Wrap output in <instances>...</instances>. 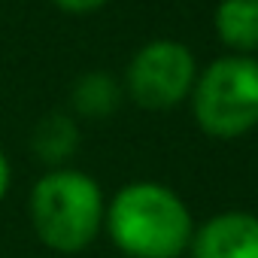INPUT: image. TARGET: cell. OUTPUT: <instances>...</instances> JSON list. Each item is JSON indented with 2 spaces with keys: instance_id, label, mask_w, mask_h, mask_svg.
Returning <instances> with one entry per match:
<instances>
[{
  "instance_id": "6da1fadb",
  "label": "cell",
  "mask_w": 258,
  "mask_h": 258,
  "mask_svg": "<svg viewBox=\"0 0 258 258\" xmlns=\"http://www.w3.org/2000/svg\"><path fill=\"white\" fill-rule=\"evenodd\" d=\"M103 231L127 258H182L195 234V219L170 185L137 179L121 185L106 204Z\"/></svg>"
},
{
  "instance_id": "7a4b0ae2",
  "label": "cell",
  "mask_w": 258,
  "mask_h": 258,
  "mask_svg": "<svg viewBox=\"0 0 258 258\" xmlns=\"http://www.w3.org/2000/svg\"><path fill=\"white\" fill-rule=\"evenodd\" d=\"M28 210L40 243L73 255L88 249L103 231L106 198L91 173L76 167H52L34 182Z\"/></svg>"
},
{
  "instance_id": "277c9868",
  "label": "cell",
  "mask_w": 258,
  "mask_h": 258,
  "mask_svg": "<svg viewBox=\"0 0 258 258\" xmlns=\"http://www.w3.org/2000/svg\"><path fill=\"white\" fill-rule=\"evenodd\" d=\"M198 58L179 40H149L124 70V94L140 109L167 112L188 100L198 79Z\"/></svg>"
},
{
  "instance_id": "8992f818",
  "label": "cell",
  "mask_w": 258,
  "mask_h": 258,
  "mask_svg": "<svg viewBox=\"0 0 258 258\" xmlns=\"http://www.w3.org/2000/svg\"><path fill=\"white\" fill-rule=\"evenodd\" d=\"M213 28L231 55L258 52V0H219Z\"/></svg>"
},
{
  "instance_id": "ba28073f",
  "label": "cell",
  "mask_w": 258,
  "mask_h": 258,
  "mask_svg": "<svg viewBox=\"0 0 258 258\" xmlns=\"http://www.w3.org/2000/svg\"><path fill=\"white\" fill-rule=\"evenodd\" d=\"M79 149V127L67 112H49L34 127V152L49 167H67Z\"/></svg>"
},
{
  "instance_id": "3957f363",
  "label": "cell",
  "mask_w": 258,
  "mask_h": 258,
  "mask_svg": "<svg viewBox=\"0 0 258 258\" xmlns=\"http://www.w3.org/2000/svg\"><path fill=\"white\" fill-rule=\"evenodd\" d=\"M191 115L207 137L237 140L258 127V58L222 55L198 70L188 94Z\"/></svg>"
},
{
  "instance_id": "9c48e42d",
  "label": "cell",
  "mask_w": 258,
  "mask_h": 258,
  "mask_svg": "<svg viewBox=\"0 0 258 258\" xmlns=\"http://www.w3.org/2000/svg\"><path fill=\"white\" fill-rule=\"evenodd\" d=\"M52 4H55L58 10L70 13V16H88V13H94V10L106 7L109 0H52Z\"/></svg>"
},
{
  "instance_id": "52a82bcc",
  "label": "cell",
  "mask_w": 258,
  "mask_h": 258,
  "mask_svg": "<svg viewBox=\"0 0 258 258\" xmlns=\"http://www.w3.org/2000/svg\"><path fill=\"white\" fill-rule=\"evenodd\" d=\"M121 97H124V85L115 76H109L103 70H91L73 82L70 106L82 118H109L118 112Z\"/></svg>"
},
{
  "instance_id": "30bf717a",
  "label": "cell",
  "mask_w": 258,
  "mask_h": 258,
  "mask_svg": "<svg viewBox=\"0 0 258 258\" xmlns=\"http://www.w3.org/2000/svg\"><path fill=\"white\" fill-rule=\"evenodd\" d=\"M10 185H13V167H10V161H7V155H4V149H0V201L7 198Z\"/></svg>"
},
{
  "instance_id": "5b68a950",
  "label": "cell",
  "mask_w": 258,
  "mask_h": 258,
  "mask_svg": "<svg viewBox=\"0 0 258 258\" xmlns=\"http://www.w3.org/2000/svg\"><path fill=\"white\" fill-rule=\"evenodd\" d=\"M191 258H258V216L246 210H225L195 225Z\"/></svg>"
}]
</instances>
